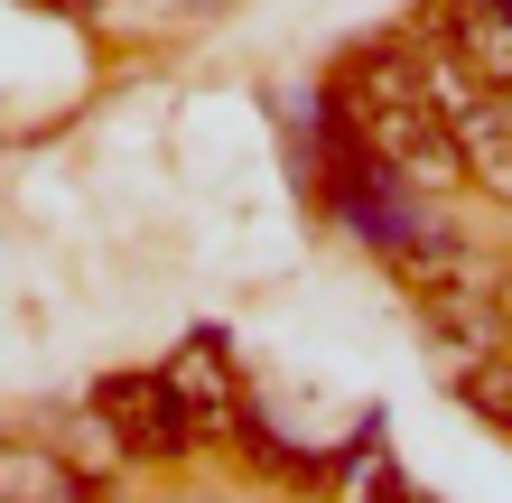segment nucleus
Instances as JSON below:
<instances>
[{
  "label": "nucleus",
  "instance_id": "9",
  "mask_svg": "<svg viewBox=\"0 0 512 503\" xmlns=\"http://www.w3.org/2000/svg\"><path fill=\"white\" fill-rule=\"evenodd\" d=\"M56 10H75V19H84V10H94V0H56Z\"/></svg>",
  "mask_w": 512,
  "mask_h": 503
},
{
  "label": "nucleus",
  "instance_id": "4",
  "mask_svg": "<svg viewBox=\"0 0 512 503\" xmlns=\"http://www.w3.org/2000/svg\"><path fill=\"white\" fill-rule=\"evenodd\" d=\"M159 382H168L187 438H243V429H252V401H243V373H233L224 327H196V336L159 364Z\"/></svg>",
  "mask_w": 512,
  "mask_h": 503
},
{
  "label": "nucleus",
  "instance_id": "7",
  "mask_svg": "<svg viewBox=\"0 0 512 503\" xmlns=\"http://www.w3.org/2000/svg\"><path fill=\"white\" fill-rule=\"evenodd\" d=\"M438 19L457 38V56L475 66V84L512 94V0H438Z\"/></svg>",
  "mask_w": 512,
  "mask_h": 503
},
{
  "label": "nucleus",
  "instance_id": "8",
  "mask_svg": "<svg viewBox=\"0 0 512 503\" xmlns=\"http://www.w3.org/2000/svg\"><path fill=\"white\" fill-rule=\"evenodd\" d=\"M457 392H466L475 420L512 429V354H485V364H466V373H457Z\"/></svg>",
  "mask_w": 512,
  "mask_h": 503
},
{
  "label": "nucleus",
  "instance_id": "1",
  "mask_svg": "<svg viewBox=\"0 0 512 503\" xmlns=\"http://www.w3.org/2000/svg\"><path fill=\"white\" fill-rule=\"evenodd\" d=\"M336 131H345L382 177H401V187H447V177H457L447 122H438V103L419 94V75H410L401 38L364 47V56L336 75Z\"/></svg>",
  "mask_w": 512,
  "mask_h": 503
},
{
  "label": "nucleus",
  "instance_id": "3",
  "mask_svg": "<svg viewBox=\"0 0 512 503\" xmlns=\"http://www.w3.org/2000/svg\"><path fill=\"white\" fill-rule=\"evenodd\" d=\"M94 429H103V448L122 457V466H177V457L196 448L159 373H103L94 382Z\"/></svg>",
  "mask_w": 512,
  "mask_h": 503
},
{
  "label": "nucleus",
  "instance_id": "2",
  "mask_svg": "<svg viewBox=\"0 0 512 503\" xmlns=\"http://www.w3.org/2000/svg\"><path fill=\"white\" fill-rule=\"evenodd\" d=\"M401 289L419 299L429 336L457 345L466 364H485V354L512 345V271H503V261L457 252V243H438V233H419V243L401 252Z\"/></svg>",
  "mask_w": 512,
  "mask_h": 503
},
{
  "label": "nucleus",
  "instance_id": "6",
  "mask_svg": "<svg viewBox=\"0 0 512 503\" xmlns=\"http://www.w3.org/2000/svg\"><path fill=\"white\" fill-rule=\"evenodd\" d=\"M447 150H457V177L512 205V94H475L466 112H447Z\"/></svg>",
  "mask_w": 512,
  "mask_h": 503
},
{
  "label": "nucleus",
  "instance_id": "5",
  "mask_svg": "<svg viewBox=\"0 0 512 503\" xmlns=\"http://www.w3.org/2000/svg\"><path fill=\"white\" fill-rule=\"evenodd\" d=\"M0 503H103L94 466H75L38 429H0Z\"/></svg>",
  "mask_w": 512,
  "mask_h": 503
}]
</instances>
